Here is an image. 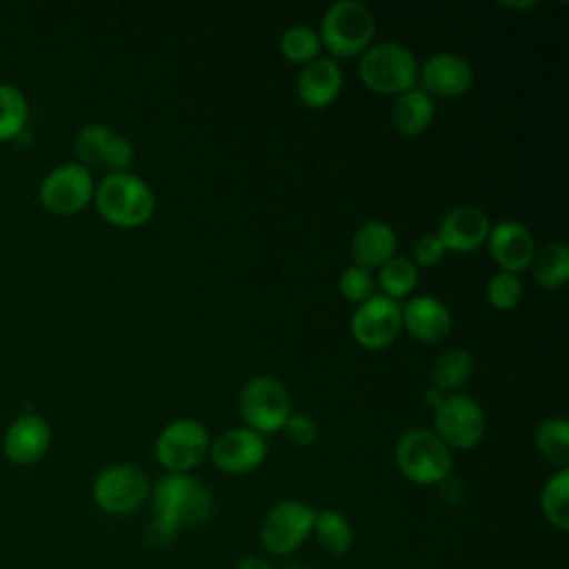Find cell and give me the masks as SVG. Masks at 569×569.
<instances>
[{
    "instance_id": "6da1fadb",
    "label": "cell",
    "mask_w": 569,
    "mask_h": 569,
    "mask_svg": "<svg viewBox=\"0 0 569 569\" xmlns=\"http://www.w3.org/2000/svg\"><path fill=\"white\" fill-rule=\"evenodd\" d=\"M93 202L102 220L122 229L142 227L156 211L153 189L131 171L107 173L96 184Z\"/></svg>"
},
{
    "instance_id": "7a4b0ae2",
    "label": "cell",
    "mask_w": 569,
    "mask_h": 569,
    "mask_svg": "<svg viewBox=\"0 0 569 569\" xmlns=\"http://www.w3.org/2000/svg\"><path fill=\"white\" fill-rule=\"evenodd\" d=\"M318 36L329 58H353L373 44L376 18L360 0H338L322 13Z\"/></svg>"
},
{
    "instance_id": "3957f363",
    "label": "cell",
    "mask_w": 569,
    "mask_h": 569,
    "mask_svg": "<svg viewBox=\"0 0 569 569\" xmlns=\"http://www.w3.org/2000/svg\"><path fill=\"white\" fill-rule=\"evenodd\" d=\"M358 73L362 84L380 96H398L418 82V60L400 42H373L360 53Z\"/></svg>"
},
{
    "instance_id": "277c9868",
    "label": "cell",
    "mask_w": 569,
    "mask_h": 569,
    "mask_svg": "<svg viewBox=\"0 0 569 569\" xmlns=\"http://www.w3.org/2000/svg\"><path fill=\"white\" fill-rule=\"evenodd\" d=\"M149 493L156 518L176 531L178 527L202 522L211 511L209 489L191 473H167Z\"/></svg>"
},
{
    "instance_id": "5b68a950",
    "label": "cell",
    "mask_w": 569,
    "mask_h": 569,
    "mask_svg": "<svg viewBox=\"0 0 569 569\" xmlns=\"http://www.w3.org/2000/svg\"><path fill=\"white\" fill-rule=\"evenodd\" d=\"M396 465L416 485H436L451 473V449L431 429H409L396 442Z\"/></svg>"
},
{
    "instance_id": "8992f818",
    "label": "cell",
    "mask_w": 569,
    "mask_h": 569,
    "mask_svg": "<svg viewBox=\"0 0 569 569\" xmlns=\"http://www.w3.org/2000/svg\"><path fill=\"white\" fill-rule=\"evenodd\" d=\"M244 427L260 436L276 433L291 416V398L287 387L271 376H256L244 382L238 398Z\"/></svg>"
},
{
    "instance_id": "52a82bcc",
    "label": "cell",
    "mask_w": 569,
    "mask_h": 569,
    "mask_svg": "<svg viewBox=\"0 0 569 569\" xmlns=\"http://www.w3.org/2000/svg\"><path fill=\"white\" fill-rule=\"evenodd\" d=\"M433 433L449 449H473L487 429L480 402L467 393H447L433 407Z\"/></svg>"
},
{
    "instance_id": "ba28073f",
    "label": "cell",
    "mask_w": 569,
    "mask_h": 569,
    "mask_svg": "<svg viewBox=\"0 0 569 569\" xmlns=\"http://www.w3.org/2000/svg\"><path fill=\"white\" fill-rule=\"evenodd\" d=\"M207 427L196 418H176L156 438V458L169 473H189L209 451Z\"/></svg>"
},
{
    "instance_id": "9c48e42d",
    "label": "cell",
    "mask_w": 569,
    "mask_h": 569,
    "mask_svg": "<svg viewBox=\"0 0 569 569\" xmlns=\"http://www.w3.org/2000/svg\"><path fill=\"white\" fill-rule=\"evenodd\" d=\"M93 178L80 162H67L51 169L40 182V204L53 216L80 213L93 200Z\"/></svg>"
},
{
    "instance_id": "30bf717a",
    "label": "cell",
    "mask_w": 569,
    "mask_h": 569,
    "mask_svg": "<svg viewBox=\"0 0 569 569\" xmlns=\"http://www.w3.org/2000/svg\"><path fill=\"white\" fill-rule=\"evenodd\" d=\"M93 500L107 513H131L149 496L147 473L127 462L104 467L93 480Z\"/></svg>"
},
{
    "instance_id": "8fae6325",
    "label": "cell",
    "mask_w": 569,
    "mask_h": 569,
    "mask_svg": "<svg viewBox=\"0 0 569 569\" xmlns=\"http://www.w3.org/2000/svg\"><path fill=\"white\" fill-rule=\"evenodd\" d=\"M351 338L371 351L387 349L402 331L400 302L382 293H373L365 302L356 305L351 313Z\"/></svg>"
},
{
    "instance_id": "7c38bea8",
    "label": "cell",
    "mask_w": 569,
    "mask_h": 569,
    "mask_svg": "<svg viewBox=\"0 0 569 569\" xmlns=\"http://www.w3.org/2000/svg\"><path fill=\"white\" fill-rule=\"evenodd\" d=\"M316 511L300 500L276 502L260 527V540L267 551L284 556L296 551L313 529Z\"/></svg>"
},
{
    "instance_id": "4fadbf2b",
    "label": "cell",
    "mask_w": 569,
    "mask_h": 569,
    "mask_svg": "<svg viewBox=\"0 0 569 569\" xmlns=\"http://www.w3.org/2000/svg\"><path fill=\"white\" fill-rule=\"evenodd\" d=\"M73 153L82 167H104L109 173L127 171L133 162V144L109 129L107 124L91 122L84 124L73 142Z\"/></svg>"
},
{
    "instance_id": "5bb4252c",
    "label": "cell",
    "mask_w": 569,
    "mask_h": 569,
    "mask_svg": "<svg viewBox=\"0 0 569 569\" xmlns=\"http://www.w3.org/2000/svg\"><path fill=\"white\" fill-rule=\"evenodd\" d=\"M267 458L264 436L249 427L222 431L211 445V460L224 473H247L260 467Z\"/></svg>"
},
{
    "instance_id": "9a60e30c",
    "label": "cell",
    "mask_w": 569,
    "mask_h": 569,
    "mask_svg": "<svg viewBox=\"0 0 569 569\" xmlns=\"http://www.w3.org/2000/svg\"><path fill=\"white\" fill-rule=\"evenodd\" d=\"M418 82L431 98H458L471 89L473 69L462 56L438 51L418 64Z\"/></svg>"
},
{
    "instance_id": "2e32d148",
    "label": "cell",
    "mask_w": 569,
    "mask_h": 569,
    "mask_svg": "<svg viewBox=\"0 0 569 569\" xmlns=\"http://www.w3.org/2000/svg\"><path fill=\"white\" fill-rule=\"evenodd\" d=\"M487 249L491 260L507 273H520L529 269L536 256L533 233L518 220H500L491 224L487 236Z\"/></svg>"
},
{
    "instance_id": "e0dca14e",
    "label": "cell",
    "mask_w": 569,
    "mask_h": 569,
    "mask_svg": "<svg viewBox=\"0 0 569 569\" xmlns=\"http://www.w3.org/2000/svg\"><path fill=\"white\" fill-rule=\"evenodd\" d=\"M491 222L489 216L476 204H458L447 211L438 224L436 236L442 247L453 253H471L487 242Z\"/></svg>"
},
{
    "instance_id": "ac0fdd59",
    "label": "cell",
    "mask_w": 569,
    "mask_h": 569,
    "mask_svg": "<svg viewBox=\"0 0 569 569\" xmlns=\"http://www.w3.org/2000/svg\"><path fill=\"white\" fill-rule=\"evenodd\" d=\"M402 329L418 342H440L451 331V311L436 296H413L400 305Z\"/></svg>"
},
{
    "instance_id": "d6986e66",
    "label": "cell",
    "mask_w": 569,
    "mask_h": 569,
    "mask_svg": "<svg viewBox=\"0 0 569 569\" xmlns=\"http://www.w3.org/2000/svg\"><path fill=\"white\" fill-rule=\"evenodd\" d=\"M342 82L345 76L338 60L329 56H318L300 69L296 80V93L305 107L325 109L340 96Z\"/></svg>"
},
{
    "instance_id": "ffe728a7",
    "label": "cell",
    "mask_w": 569,
    "mask_h": 569,
    "mask_svg": "<svg viewBox=\"0 0 569 569\" xmlns=\"http://www.w3.org/2000/svg\"><path fill=\"white\" fill-rule=\"evenodd\" d=\"M51 445L49 422L38 413H24L16 418L4 431L2 449L13 465H33L38 462Z\"/></svg>"
},
{
    "instance_id": "44dd1931",
    "label": "cell",
    "mask_w": 569,
    "mask_h": 569,
    "mask_svg": "<svg viewBox=\"0 0 569 569\" xmlns=\"http://www.w3.org/2000/svg\"><path fill=\"white\" fill-rule=\"evenodd\" d=\"M349 249L353 264L373 271L396 256L398 236L391 224L382 220H369L356 229Z\"/></svg>"
},
{
    "instance_id": "7402d4cb",
    "label": "cell",
    "mask_w": 569,
    "mask_h": 569,
    "mask_svg": "<svg viewBox=\"0 0 569 569\" xmlns=\"http://www.w3.org/2000/svg\"><path fill=\"white\" fill-rule=\"evenodd\" d=\"M433 116H436V102L420 87H411L398 93L389 113L391 127L407 138H413L427 131L433 122Z\"/></svg>"
},
{
    "instance_id": "603a6c76",
    "label": "cell",
    "mask_w": 569,
    "mask_h": 569,
    "mask_svg": "<svg viewBox=\"0 0 569 569\" xmlns=\"http://www.w3.org/2000/svg\"><path fill=\"white\" fill-rule=\"evenodd\" d=\"M473 373V356L469 349L451 347L431 367V385L440 393H456Z\"/></svg>"
},
{
    "instance_id": "cb8c5ba5",
    "label": "cell",
    "mask_w": 569,
    "mask_h": 569,
    "mask_svg": "<svg viewBox=\"0 0 569 569\" xmlns=\"http://www.w3.org/2000/svg\"><path fill=\"white\" fill-rule=\"evenodd\" d=\"M531 273L533 280L542 289H558L569 278V249L565 242H551L542 249H536V256L531 260Z\"/></svg>"
},
{
    "instance_id": "d4e9b609",
    "label": "cell",
    "mask_w": 569,
    "mask_h": 569,
    "mask_svg": "<svg viewBox=\"0 0 569 569\" xmlns=\"http://www.w3.org/2000/svg\"><path fill=\"white\" fill-rule=\"evenodd\" d=\"M311 531L316 533L320 547L331 556H345L351 549L353 529L340 511H333V509L316 511Z\"/></svg>"
},
{
    "instance_id": "484cf974",
    "label": "cell",
    "mask_w": 569,
    "mask_h": 569,
    "mask_svg": "<svg viewBox=\"0 0 569 569\" xmlns=\"http://www.w3.org/2000/svg\"><path fill=\"white\" fill-rule=\"evenodd\" d=\"M538 453L558 469H567L569 462V422L565 418H547L538 425L533 436Z\"/></svg>"
},
{
    "instance_id": "4316f807",
    "label": "cell",
    "mask_w": 569,
    "mask_h": 569,
    "mask_svg": "<svg viewBox=\"0 0 569 569\" xmlns=\"http://www.w3.org/2000/svg\"><path fill=\"white\" fill-rule=\"evenodd\" d=\"M545 518L560 531L569 529V469H558L545 482L540 493Z\"/></svg>"
},
{
    "instance_id": "83f0119b",
    "label": "cell",
    "mask_w": 569,
    "mask_h": 569,
    "mask_svg": "<svg viewBox=\"0 0 569 569\" xmlns=\"http://www.w3.org/2000/svg\"><path fill=\"white\" fill-rule=\"evenodd\" d=\"M376 282L380 284L382 296L391 300L407 298L418 284V267L405 256H393L378 269Z\"/></svg>"
},
{
    "instance_id": "f1b7e54d",
    "label": "cell",
    "mask_w": 569,
    "mask_h": 569,
    "mask_svg": "<svg viewBox=\"0 0 569 569\" xmlns=\"http://www.w3.org/2000/svg\"><path fill=\"white\" fill-rule=\"evenodd\" d=\"M278 47H280V53L284 60H289L291 64H300V67L316 60L322 51L318 31L307 24H293V27L284 29Z\"/></svg>"
},
{
    "instance_id": "f546056e",
    "label": "cell",
    "mask_w": 569,
    "mask_h": 569,
    "mask_svg": "<svg viewBox=\"0 0 569 569\" xmlns=\"http://www.w3.org/2000/svg\"><path fill=\"white\" fill-rule=\"evenodd\" d=\"M29 104L24 93L7 82H0V142L13 140L27 124Z\"/></svg>"
},
{
    "instance_id": "4dcf8cb0",
    "label": "cell",
    "mask_w": 569,
    "mask_h": 569,
    "mask_svg": "<svg viewBox=\"0 0 569 569\" xmlns=\"http://www.w3.org/2000/svg\"><path fill=\"white\" fill-rule=\"evenodd\" d=\"M487 300L496 311H511L522 300V282L516 273L498 271L487 282Z\"/></svg>"
},
{
    "instance_id": "1f68e13d",
    "label": "cell",
    "mask_w": 569,
    "mask_h": 569,
    "mask_svg": "<svg viewBox=\"0 0 569 569\" xmlns=\"http://www.w3.org/2000/svg\"><path fill=\"white\" fill-rule=\"evenodd\" d=\"M338 289L342 293V298H347L349 302H365L367 298H371L376 291V278L369 269L365 267H358V264H351L347 267L340 278H338Z\"/></svg>"
},
{
    "instance_id": "d6a6232c",
    "label": "cell",
    "mask_w": 569,
    "mask_h": 569,
    "mask_svg": "<svg viewBox=\"0 0 569 569\" xmlns=\"http://www.w3.org/2000/svg\"><path fill=\"white\" fill-rule=\"evenodd\" d=\"M280 431H284L287 440L293 442L296 447H309V445H313V442L318 440V433H320L316 420L309 418V416H305V413H291V416L287 418V422L282 425Z\"/></svg>"
},
{
    "instance_id": "836d02e7",
    "label": "cell",
    "mask_w": 569,
    "mask_h": 569,
    "mask_svg": "<svg viewBox=\"0 0 569 569\" xmlns=\"http://www.w3.org/2000/svg\"><path fill=\"white\" fill-rule=\"evenodd\" d=\"M445 253H447V249L442 247L440 238L436 233H425L413 242L411 262L416 267H436L445 258Z\"/></svg>"
},
{
    "instance_id": "e575fe53",
    "label": "cell",
    "mask_w": 569,
    "mask_h": 569,
    "mask_svg": "<svg viewBox=\"0 0 569 569\" xmlns=\"http://www.w3.org/2000/svg\"><path fill=\"white\" fill-rule=\"evenodd\" d=\"M173 536H176V529L169 527V525H164V522L158 520V518H153V522H151L149 529H147V538H149V542L156 545V547H167V545L173 540Z\"/></svg>"
},
{
    "instance_id": "d590c367",
    "label": "cell",
    "mask_w": 569,
    "mask_h": 569,
    "mask_svg": "<svg viewBox=\"0 0 569 569\" xmlns=\"http://www.w3.org/2000/svg\"><path fill=\"white\" fill-rule=\"evenodd\" d=\"M236 569H273L269 562H264L262 558H256V556H251V558H242L238 565H236Z\"/></svg>"
}]
</instances>
